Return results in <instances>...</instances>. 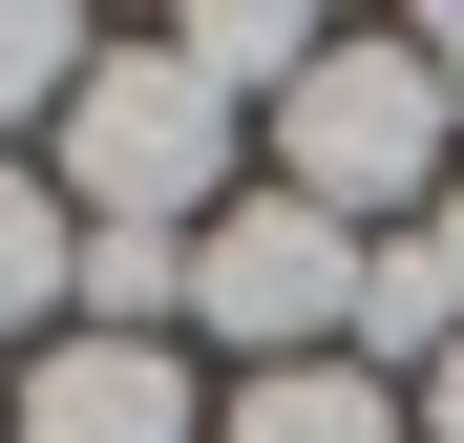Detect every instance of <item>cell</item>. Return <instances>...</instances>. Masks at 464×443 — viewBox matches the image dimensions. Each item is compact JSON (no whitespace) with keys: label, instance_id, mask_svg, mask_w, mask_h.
<instances>
[{"label":"cell","instance_id":"obj_1","mask_svg":"<svg viewBox=\"0 0 464 443\" xmlns=\"http://www.w3.org/2000/svg\"><path fill=\"white\" fill-rule=\"evenodd\" d=\"M254 169H275L295 211H338V233H422V211H443V169H464L443 63H422L401 22H338L317 63H295V106L254 127Z\"/></svg>","mask_w":464,"mask_h":443},{"label":"cell","instance_id":"obj_2","mask_svg":"<svg viewBox=\"0 0 464 443\" xmlns=\"http://www.w3.org/2000/svg\"><path fill=\"white\" fill-rule=\"evenodd\" d=\"M43 190L85 211V233H169V254H190L211 211L254 190V106H211L169 43H106V63H85V106L43 127Z\"/></svg>","mask_w":464,"mask_h":443},{"label":"cell","instance_id":"obj_3","mask_svg":"<svg viewBox=\"0 0 464 443\" xmlns=\"http://www.w3.org/2000/svg\"><path fill=\"white\" fill-rule=\"evenodd\" d=\"M359 254L380 233H338V211H295L275 169L190 233V359H232V380H275V359H338L359 338Z\"/></svg>","mask_w":464,"mask_h":443},{"label":"cell","instance_id":"obj_4","mask_svg":"<svg viewBox=\"0 0 464 443\" xmlns=\"http://www.w3.org/2000/svg\"><path fill=\"white\" fill-rule=\"evenodd\" d=\"M0 443H211V380H190V338H43Z\"/></svg>","mask_w":464,"mask_h":443},{"label":"cell","instance_id":"obj_5","mask_svg":"<svg viewBox=\"0 0 464 443\" xmlns=\"http://www.w3.org/2000/svg\"><path fill=\"white\" fill-rule=\"evenodd\" d=\"M211 443H422V401L359 359H275V380H211Z\"/></svg>","mask_w":464,"mask_h":443},{"label":"cell","instance_id":"obj_6","mask_svg":"<svg viewBox=\"0 0 464 443\" xmlns=\"http://www.w3.org/2000/svg\"><path fill=\"white\" fill-rule=\"evenodd\" d=\"M63 317H85V211L43 190V148H0V338L43 359Z\"/></svg>","mask_w":464,"mask_h":443},{"label":"cell","instance_id":"obj_7","mask_svg":"<svg viewBox=\"0 0 464 443\" xmlns=\"http://www.w3.org/2000/svg\"><path fill=\"white\" fill-rule=\"evenodd\" d=\"M85 63H106V22H63V0H0V148H43L63 106H85Z\"/></svg>","mask_w":464,"mask_h":443},{"label":"cell","instance_id":"obj_8","mask_svg":"<svg viewBox=\"0 0 464 443\" xmlns=\"http://www.w3.org/2000/svg\"><path fill=\"white\" fill-rule=\"evenodd\" d=\"M422 63H443V127H464V0H422V22H401Z\"/></svg>","mask_w":464,"mask_h":443},{"label":"cell","instance_id":"obj_9","mask_svg":"<svg viewBox=\"0 0 464 443\" xmlns=\"http://www.w3.org/2000/svg\"><path fill=\"white\" fill-rule=\"evenodd\" d=\"M422 443H464V359H443V380H422Z\"/></svg>","mask_w":464,"mask_h":443},{"label":"cell","instance_id":"obj_10","mask_svg":"<svg viewBox=\"0 0 464 443\" xmlns=\"http://www.w3.org/2000/svg\"><path fill=\"white\" fill-rule=\"evenodd\" d=\"M422 233H443V254H464V169H443V211H422Z\"/></svg>","mask_w":464,"mask_h":443}]
</instances>
